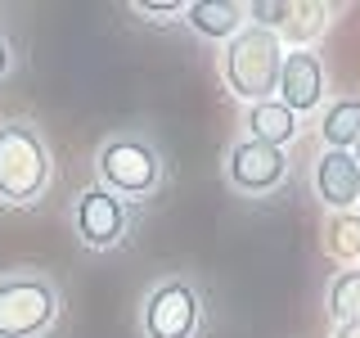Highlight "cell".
Returning <instances> with one entry per match:
<instances>
[{"label": "cell", "mask_w": 360, "mask_h": 338, "mask_svg": "<svg viewBox=\"0 0 360 338\" xmlns=\"http://www.w3.org/2000/svg\"><path fill=\"white\" fill-rule=\"evenodd\" d=\"M284 41L270 27L248 23L234 41H225L221 50V82L234 99H243L248 108L266 104L279 95V73H284Z\"/></svg>", "instance_id": "obj_1"}, {"label": "cell", "mask_w": 360, "mask_h": 338, "mask_svg": "<svg viewBox=\"0 0 360 338\" xmlns=\"http://www.w3.org/2000/svg\"><path fill=\"white\" fill-rule=\"evenodd\" d=\"M50 176H54V158L41 127H32L22 118L0 122V203L27 208L50 189Z\"/></svg>", "instance_id": "obj_2"}, {"label": "cell", "mask_w": 360, "mask_h": 338, "mask_svg": "<svg viewBox=\"0 0 360 338\" xmlns=\"http://www.w3.org/2000/svg\"><path fill=\"white\" fill-rule=\"evenodd\" d=\"M63 315V293L45 270H5L0 275V338H50Z\"/></svg>", "instance_id": "obj_3"}, {"label": "cell", "mask_w": 360, "mask_h": 338, "mask_svg": "<svg viewBox=\"0 0 360 338\" xmlns=\"http://www.w3.org/2000/svg\"><path fill=\"white\" fill-rule=\"evenodd\" d=\"M95 176L122 203H140L162 189L167 163L158 154V144H149L144 135H108L95 154Z\"/></svg>", "instance_id": "obj_4"}, {"label": "cell", "mask_w": 360, "mask_h": 338, "mask_svg": "<svg viewBox=\"0 0 360 338\" xmlns=\"http://www.w3.org/2000/svg\"><path fill=\"white\" fill-rule=\"evenodd\" d=\"M198 330H202V293L194 280L167 275L140 298L144 338H198Z\"/></svg>", "instance_id": "obj_5"}, {"label": "cell", "mask_w": 360, "mask_h": 338, "mask_svg": "<svg viewBox=\"0 0 360 338\" xmlns=\"http://www.w3.org/2000/svg\"><path fill=\"white\" fill-rule=\"evenodd\" d=\"M72 230L77 239L95 253H108V248L127 244V230H131V212L117 194H108L104 185H90L77 194L72 203Z\"/></svg>", "instance_id": "obj_6"}, {"label": "cell", "mask_w": 360, "mask_h": 338, "mask_svg": "<svg viewBox=\"0 0 360 338\" xmlns=\"http://www.w3.org/2000/svg\"><path fill=\"white\" fill-rule=\"evenodd\" d=\"M225 180H230L239 194H275L279 185L288 180V154L275 149V144H262V140H234L230 154H225Z\"/></svg>", "instance_id": "obj_7"}, {"label": "cell", "mask_w": 360, "mask_h": 338, "mask_svg": "<svg viewBox=\"0 0 360 338\" xmlns=\"http://www.w3.org/2000/svg\"><path fill=\"white\" fill-rule=\"evenodd\" d=\"M279 104H288L297 118H307L324 104V63L315 50H288L279 73Z\"/></svg>", "instance_id": "obj_8"}, {"label": "cell", "mask_w": 360, "mask_h": 338, "mask_svg": "<svg viewBox=\"0 0 360 338\" xmlns=\"http://www.w3.org/2000/svg\"><path fill=\"white\" fill-rule=\"evenodd\" d=\"M315 194L329 212H352V203L360 199V163L356 154L342 149H324L315 158Z\"/></svg>", "instance_id": "obj_9"}, {"label": "cell", "mask_w": 360, "mask_h": 338, "mask_svg": "<svg viewBox=\"0 0 360 338\" xmlns=\"http://www.w3.org/2000/svg\"><path fill=\"white\" fill-rule=\"evenodd\" d=\"M185 18L207 41H234L248 27V5H239V0H194Z\"/></svg>", "instance_id": "obj_10"}, {"label": "cell", "mask_w": 360, "mask_h": 338, "mask_svg": "<svg viewBox=\"0 0 360 338\" xmlns=\"http://www.w3.org/2000/svg\"><path fill=\"white\" fill-rule=\"evenodd\" d=\"M243 127H248V140H262V144L284 149L292 135H297V113L288 104H279V99H266V104H252L243 113Z\"/></svg>", "instance_id": "obj_11"}, {"label": "cell", "mask_w": 360, "mask_h": 338, "mask_svg": "<svg viewBox=\"0 0 360 338\" xmlns=\"http://www.w3.org/2000/svg\"><path fill=\"white\" fill-rule=\"evenodd\" d=\"M320 140H324V149H342V154H352L360 144V99L356 95L333 99L320 113Z\"/></svg>", "instance_id": "obj_12"}, {"label": "cell", "mask_w": 360, "mask_h": 338, "mask_svg": "<svg viewBox=\"0 0 360 338\" xmlns=\"http://www.w3.org/2000/svg\"><path fill=\"white\" fill-rule=\"evenodd\" d=\"M329 27V5H288V18L279 23L275 37L288 41L292 50H311V41Z\"/></svg>", "instance_id": "obj_13"}, {"label": "cell", "mask_w": 360, "mask_h": 338, "mask_svg": "<svg viewBox=\"0 0 360 338\" xmlns=\"http://www.w3.org/2000/svg\"><path fill=\"white\" fill-rule=\"evenodd\" d=\"M324 307L338 325H356L360 320V266H347L329 280V293H324Z\"/></svg>", "instance_id": "obj_14"}, {"label": "cell", "mask_w": 360, "mask_h": 338, "mask_svg": "<svg viewBox=\"0 0 360 338\" xmlns=\"http://www.w3.org/2000/svg\"><path fill=\"white\" fill-rule=\"evenodd\" d=\"M324 253L333 262H360V217L356 212H333L324 225Z\"/></svg>", "instance_id": "obj_15"}, {"label": "cell", "mask_w": 360, "mask_h": 338, "mask_svg": "<svg viewBox=\"0 0 360 338\" xmlns=\"http://www.w3.org/2000/svg\"><path fill=\"white\" fill-rule=\"evenodd\" d=\"M131 14H140L144 23H172V18H185L189 5H185V0H176V5H149V0H135Z\"/></svg>", "instance_id": "obj_16"}, {"label": "cell", "mask_w": 360, "mask_h": 338, "mask_svg": "<svg viewBox=\"0 0 360 338\" xmlns=\"http://www.w3.org/2000/svg\"><path fill=\"white\" fill-rule=\"evenodd\" d=\"M9 73H14V45H9V37L0 32V82H5Z\"/></svg>", "instance_id": "obj_17"}, {"label": "cell", "mask_w": 360, "mask_h": 338, "mask_svg": "<svg viewBox=\"0 0 360 338\" xmlns=\"http://www.w3.org/2000/svg\"><path fill=\"white\" fill-rule=\"evenodd\" d=\"M333 338H360V320H356V325H338Z\"/></svg>", "instance_id": "obj_18"}, {"label": "cell", "mask_w": 360, "mask_h": 338, "mask_svg": "<svg viewBox=\"0 0 360 338\" xmlns=\"http://www.w3.org/2000/svg\"><path fill=\"white\" fill-rule=\"evenodd\" d=\"M352 154H356V163H360V144H356V149H352Z\"/></svg>", "instance_id": "obj_19"}, {"label": "cell", "mask_w": 360, "mask_h": 338, "mask_svg": "<svg viewBox=\"0 0 360 338\" xmlns=\"http://www.w3.org/2000/svg\"><path fill=\"white\" fill-rule=\"evenodd\" d=\"M356 217H360V199H356Z\"/></svg>", "instance_id": "obj_20"}]
</instances>
